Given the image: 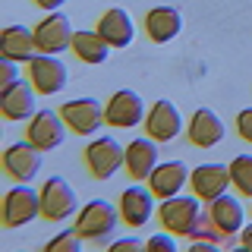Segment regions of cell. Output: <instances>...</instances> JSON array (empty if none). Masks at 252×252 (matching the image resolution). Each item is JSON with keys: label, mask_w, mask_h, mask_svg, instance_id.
<instances>
[{"label": "cell", "mask_w": 252, "mask_h": 252, "mask_svg": "<svg viewBox=\"0 0 252 252\" xmlns=\"http://www.w3.org/2000/svg\"><path fill=\"white\" fill-rule=\"evenodd\" d=\"M38 215H41V192H35L29 183L13 186L3 195V227H26Z\"/></svg>", "instance_id": "cell-6"}, {"label": "cell", "mask_w": 252, "mask_h": 252, "mask_svg": "<svg viewBox=\"0 0 252 252\" xmlns=\"http://www.w3.org/2000/svg\"><path fill=\"white\" fill-rule=\"evenodd\" d=\"M126 173L132 180H148L152 170L158 167V142L148 136V139H132L126 145V161H123Z\"/></svg>", "instance_id": "cell-17"}, {"label": "cell", "mask_w": 252, "mask_h": 252, "mask_svg": "<svg viewBox=\"0 0 252 252\" xmlns=\"http://www.w3.org/2000/svg\"><path fill=\"white\" fill-rule=\"evenodd\" d=\"M117 230V208L104 199H92L76 218V233L92 243H107Z\"/></svg>", "instance_id": "cell-2"}, {"label": "cell", "mask_w": 252, "mask_h": 252, "mask_svg": "<svg viewBox=\"0 0 252 252\" xmlns=\"http://www.w3.org/2000/svg\"><path fill=\"white\" fill-rule=\"evenodd\" d=\"M142 246H145L142 240L126 236V240H114V243H110V252H136V249H142Z\"/></svg>", "instance_id": "cell-29"}, {"label": "cell", "mask_w": 252, "mask_h": 252, "mask_svg": "<svg viewBox=\"0 0 252 252\" xmlns=\"http://www.w3.org/2000/svg\"><path fill=\"white\" fill-rule=\"evenodd\" d=\"M236 132H240L243 142H249V145H252V107H246V110L236 114Z\"/></svg>", "instance_id": "cell-27"}, {"label": "cell", "mask_w": 252, "mask_h": 252, "mask_svg": "<svg viewBox=\"0 0 252 252\" xmlns=\"http://www.w3.org/2000/svg\"><path fill=\"white\" fill-rule=\"evenodd\" d=\"M145 249H152V252H155V249H161V252H173V249H177V233H170V230H167V233H155L152 240L145 243Z\"/></svg>", "instance_id": "cell-26"}, {"label": "cell", "mask_w": 252, "mask_h": 252, "mask_svg": "<svg viewBox=\"0 0 252 252\" xmlns=\"http://www.w3.org/2000/svg\"><path fill=\"white\" fill-rule=\"evenodd\" d=\"M0 114L6 120H26V117L38 114V101H35V85L19 79L10 89H0Z\"/></svg>", "instance_id": "cell-13"}, {"label": "cell", "mask_w": 252, "mask_h": 252, "mask_svg": "<svg viewBox=\"0 0 252 252\" xmlns=\"http://www.w3.org/2000/svg\"><path fill=\"white\" fill-rule=\"evenodd\" d=\"M186 129H189V142L199 145V148H215L218 142L224 139V123H220V117L211 107H199V110H195Z\"/></svg>", "instance_id": "cell-19"}, {"label": "cell", "mask_w": 252, "mask_h": 252, "mask_svg": "<svg viewBox=\"0 0 252 252\" xmlns=\"http://www.w3.org/2000/svg\"><path fill=\"white\" fill-rule=\"evenodd\" d=\"M148 183H152L155 199H170V195H177L180 189L189 183V167L183 161L158 164V167L152 170V177H148Z\"/></svg>", "instance_id": "cell-18"}, {"label": "cell", "mask_w": 252, "mask_h": 252, "mask_svg": "<svg viewBox=\"0 0 252 252\" xmlns=\"http://www.w3.org/2000/svg\"><path fill=\"white\" fill-rule=\"evenodd\" d=\"M19 82V73H16V60H0V89H10V85Z\"/></svg>", "instance_id": "cell-28"}, {"label": "cell", "mask_w": 252, "mask_h": 252, "mask_svg": "<svg viewBox=\"0 0 252 252\" xmlns=\"http://www.w3.org/2000/svg\"><path fill=\"white\" fill-rule=\"evenodd\" d=\"M38 44H35V32H29L26 26H6L3 35H0V54L6 60L16 63H29L35 57Z\"/></svg>", "instance_id": "cell-21"}, {"label": "cell", "mask_w": 252, "mask_h": 252, "mask_svg": "<svg viewBox=\"0 0 252 252\" xmlns=\"http://www.w3.org/2000/svg\"><path fill=\"white\" fill-rule=\"evenodd\" d=\"M3 170L10 173L13 180H19V183L35 180V173L41 170V148H35L29 139L13 142L3 152Z\"/></svg>", "instance_id": "cell-10"}, {"label": "cell", "mask_w": 252, "mask_h": 252, "mask_svg": "<svg viewBox=\"0 0 252 252\" xmlns=\"http://www.w3.org/2000/svg\"><path fill=\"white\" fill-rule=\"evenodd\" d=\"M145 101L139 98L132 89H120L110 94V101L104 104V123L117 126V129H132L145 120Z\"/></svg>", "instance_id": "cell-7"}, {"label": "cell", "mask_w": 252, "mask_h": 252, "mask_svg": "<svg viewBox=\"0 0 252 252\" xmlns=\"http://www.w3.org/2000/svg\"><path fill=\"white\" fill-rule=\"evenodd\" d=\"M82 158H85V167H89V173L94 180H110L123 167L126 148L114 136H101V139H92L89 145H85Z\"/></svg>", "instance_id": "cell-3"}, {"label": "cell", "mask_w": 252, "mask_h": 252, "mask_svg": "<svg viewBox=\"0 0 252 252\" xmlns=\"http://www.w3.org/2000/svg\"><path fill=\"white\" fill-rule=\"evenodd\" d=\"M202 205L199 195H170V199H161V208H158V220H161L164 230L177 233V236H189L195 240L202 227Z\"/></svg>", "instance_id": "cell-1"}, {"label": "cell", "mask_w": 252, "mask_h": 252, "mask_svg": "<svg viewBox=\"0 0 252 252\" xmlns=\"http://www.w3.org/2000/svg\"><path fill=\"white\" fill-rule=\"evenodd\" d=\"M32 32H35V44H38L41 54H60V51H66V47H73V35H76L63 13L44 16Z\"/></svg>", "instance_id": "cell-8"}, {"label": "cell", "mask_w": 252, "mask_h": 252, "mask_svg": "<svg viewBox=\"0 0 252 252\" xmlns=\"http://www.w3.org/2000/svg\"><path fill=\"white\" fill-rule=\"evenodd\" d=\"M243 246L252 249V224H249V227H243Z\"/></svg>", "instance_id": "cell-31"}, {"label": "cell", "mask_w": 252, "mask_h": 252, "mask_svg": "<svg viewBox=\"0 0 252 252\" xmlns=\"http://www.w3.org/2000/svg\"><path fill=\"white\" fill-rule=\"evenodd\" d=\"M230 183L252 199V155H236L230 161Z\"/></svg>", "instance_id": "cell-24"}, {"label": "cell", "mask_w": 252, "mask_h": 252, "mask_svg": "<svg viewBox=\"0 0 252 252\" xmlns=\"http://www.w3.org/2000/svg\"><path fill=\"white\" fill-rule=\"evenodd\" d=\"M29 82L35 85L38 94H60L66 89L69 76L57 54H35L29 60Z\"/></svg>", "instance_id": "cell-4"}, {"label": "cell", "mask_w": 252, "mask_h": 252, "mask_svg": "<svg viewBox=\"0 0 252 252\" xmlns=\"http://www.w3.org/2000/svg\"><path fill=\"white\" fill-rule=\"evenodd\" d=\"M189 186L202 202H215L230 186V167L227 164H202L189 173Z\"/></svg>", "instance_id": "cell-12"}, {"label": "cell", "mask_w": 252, "mask_h": 252, "mask_svg": "<svg viewBox=\"0 0 252 252\" xmlns=\"http://www.w3.org/2000/svg\"><path fill=\"white\" fill-rule=\"evenodd\" d=\"M79 249H82V236L76 230H66V233L54 236V240L44 246V252H79Z\"/></svg>", "instance_id": "cell-25"}, {"label": "cell", "mask_w": 252, "mask_h": 252, "mask_svg": "<svg viewBox=\"0 0 252 252\" xmlns=\"http://www.w3.org/2000/svg\"><path fill=\"white\" fill-rule=\"evenodd\" d=\"M145 32L155 44H167L183 32V16H180V10H173V6H155L145 16Z\"/></svg>", "instance_id": "cell-20"}, {"label": "cell", "mask_w": 252, "mask_h": 252, "mask_svg": "<svg viewBox=\"0 0 252 252\" xmlns=\"http://www.w3.org/2000/svg\"><path fill=\"white\" fill-rule=\"evenodd\" d=\"M94 32H98L110 47H126V44H132V38H136L132 16L126 10H120V6H110L107 13H101L98 29H94Z\"/></svg>", "instance_id": "cell-16"}, {"label": "cell", "mask_w": 252, "mask_h": 252, "mask_svg": "<svg viewBox=\"0 0 252 252\" xmlns=\"http://www.w3.org/2000/svg\"><path fill=\"white\" fill-rule=\"evenodd\" d=\"M76 192H73V186L66 183L63 177H47L44 180V186H41V218L44 220H66V218H73L76 215Z\"/></svg>", "instance_id": "cell-5"}, {"label": "cell", "mask_w": 252, "mask_h": 252, "mask_svg": "<svg viewBox=\"0 0 252 252\" xmlns=\"http://www.w3.org/2000/svg\"><path fill=\"white\" fill-rule=\"evenodd\" d=\"M73 54L82 63H92V66H101L110 57V44L98 32H76L73 35Z\"/></svg>", "instance_id": "cell-23"}, {"label": "cell", "mask_w": 252, "mask_h": 252, "mask_svg": "<svg viewBox=\"0 0 252 252\" xmlns=\"http://www.w3.org/2000/svg\"><path fill=\"white\" fill-rule=\"evenodd\" d=\"M145 129L155 142H170V139L180 136L183 120H180V110L173 107V101H167V98L155 101V107L148 110V117H145Z\"/></svg>", "instance_id": "cell-14"}, {"label": "cell", "mask_w": 252, "mask_h": 252, "mask_svg": "<svg viewBox=\"0 0 252 252\" xmlns=\"http://www.w3.org/2000/svg\"><path fill=\"white\" fill-rule=\"evenodd\" d=\"M208 218H211V224L218 227L220 233L230 240V236L236 230H243V205L233 199V195H218L215 202H211V208H208Z\"/></svg>", "instance_id": "cell-22"}, {"label": "cell", "mask_w": 252, "mask_h": 252, "mask_svg": "<svg viewBox=\"0 0 252 252\" xmlns=\"http://www.w3.org/2000/svg\"><path fill=\"white\" fill-rule=\"evenodd\" d=\"M155 215V192L145 186H129L120 195V218L126 227H145Z\"/></svg>", "instance_id": "cell-15"}, {"label": "cell", "mask_w": 252, "mask_h": 252, "mask_svg": "<svg viewBox=\"0 0 252 252\" xmlns=\"http://www.w3.org/2000/svg\"><path fill=\"white\" fill-rule=\"evenodd\" d=\"M60 117L66 120V126L79 136H92V132L101 129L104 123V110L94 98H76V101H66L60 107Z\"/></svg>", "instance_id": "cell-11"}, {"label": "cell", "mask_w": 252, "mask_h": 252, "mask_svg": "<svg viewBox=\"0 0 252 252\" xmlns=\"http://www.w3.org/2000/svg\"><path fill=\"white\" fill-rule=\"evenodd\" d=\"M35 3L41 6V10H51V13H54V10H60V6L66 3V0H35Z\"/></svg>", "instance_id": "cell-30"}, {"label": "cell", "mask_w": 252, "mask_h": 252, "mask_svg": "<svg viewBox=\"0 0 252 252\" xmlns=\"http://www.w3.org/2000/svg\"><path fill=\"white\" fill-rule=\"evenodd\" d=\"M26 139L32 142L35 148L41 152H51V148H60L63 139H66V120L54 110H38L32 117L29 129H26Z\"/></svg>", "instance_id": "cell-9"}]
</instances>
